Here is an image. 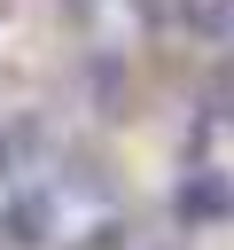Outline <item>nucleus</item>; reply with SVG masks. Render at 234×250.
Returning <instances> with one entry per match:
<instances>
[{
    "label": "nucleus",
    "instance_id": "obj_1",
    "mask_svg": "<svg viewBox=\"0 0 234 250\" xmlns=\"http://www.w3.org/2000/svg\"><path fill=\"white\" fill-rule=\"evenodd\" d=\"M179 16L195 31H234V0H179Z\"/></svg>",
    "mask_w": 234,
    "mask_h": 250
}]
</instances>
